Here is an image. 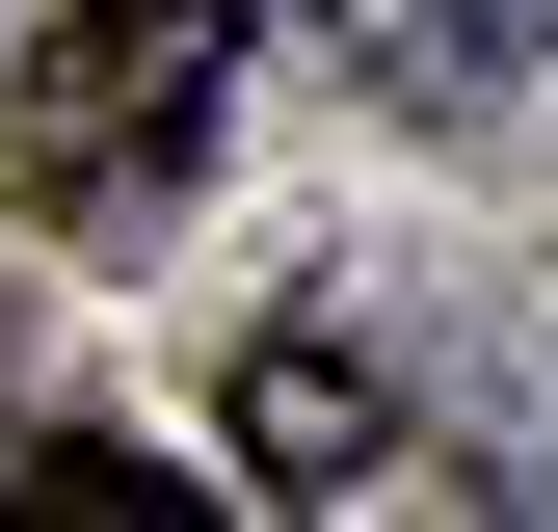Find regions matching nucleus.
<instances>
[{"instance_id": "4", "label": "nucleus", "mask_w": 558, "mask_h": 532, "mask_svg": "<svg viewBox=\"0 0 558 532\" xmlns=\"http://www.w3.org/2000/svg\"><path fill=\"white\" fill-rule=\"evenodd\" d=\"M478 53H558V0H478Z\"/></svg>"}, {"instance_id": "3", "label": "nucleus", "mask_w": 558, "mask_h": 532, "mask_svg": "<svg viewBox=\"0 0 558 532\" xmlns=\"http://www.w3.org/2000/svg\"><path fill=\"white\" fill-rule=\"evenodd\" d=\"M0 506H53V532H107V506H186V480H160V452H107V426H27V452H0Z\"/></svg>"}, {"instance_id": "2", "label": "nucleus", "mask_w": 558, "mask_h": 532, "mask_svg": "<svg viewBox=\"0 0 558 532\" xmlns=\"http://www.w3.org/2000/svg\"><path fill=\"white\" fill-rule=\"evenodd\" d=\"M373 452H399V399L345 373V319H293L240 373V506H373Z\"/></svg>"}, {"instance_id": "1", "label": "nucleus", "mask_w": 558, "mask_h": 532, "mask_svg": "<svg viewBox=\"0 0 558 532\" xmlns=\"http://www.w3.org/2000/svg\"><path fill=\"white\" fill-rule=\"evenodd\" d=\"M240 53H266V0H81V27L27 53V214L53 240H160L186 186H214Z\"/></svg>"}]
</instances>
